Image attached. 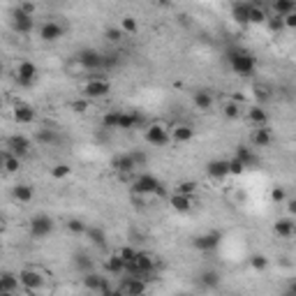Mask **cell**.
Listing matches in <instances>:
<instances>
[{
    "instance_id": "obj_18",
    "label": "cell",
    "mask_w": 296,
    "mask_h": 296,
    "mask_svg": "<svg viewBox=\"0 0 296 296\" xmlns=\"http://www.w3.org/2000/svg\"><path fill=\"white\" fill-rule=\"evenodd\" d=\"M104 271L111 275H121V273H128V264H125V259L116 252V255H111V257L104 259Z\"/></svg>"
},
{
    "instance_id": "obj_56",
    "label": "cell",
    "mask_w": 296,
    "mask_h": 296,
    "mask_svg": "<svg viewBox=\"0 0 296 296\" xmlns=\"http://www.w3.org/2000/svg\"><path fill=\"white\" fill-rule=\"evenodd\" d=\"M262 2H273V0H257V5H262Z\"/></svg>"
},
{
    "instance_id": "obj_25",
    "label": "cell",
    "mask_w": 296,
    "mask_h": 296,
    "mask_svg": "<svg viewBox=\"0 0 296 296\" xmlns=\"http://www.w3.org/2000/svg\"><path fill=\"white\" fill-rule=\"evenodd\" d=\"M2 167H5L7 174H16L19 167H21V158H19L16 153H12V151L5 148V153H2Z\"/></svg>"
},
{
    "instance_id": "obj_15",
    "label": "cell",
    "mask_w": 296,
    "mask_h": 296,
    "mask_svg": "<svg viewBox=\"0 0 296 296\" xmlns=\"http://www.w3.org/2000/svg\"><path fill=\"white\" fill-rule=\"evenodd\" d=\"M19 287H21L19 275H12V273L0 275V294L2 296H16L19 294Z\"/></svg>"
},
{
    "instance_id": "obj_51",
    "label": "cell",
    "mask_w": 296,
    "mask_h": 296,
    "mask_svg": "<svg viewBox=\"0 0 296 296\" xmlns=\"http://www.w3.org/2000/svg\"><path fill=\"white\" fill-rule=\"evenodd\" d=\"M285 28H289V31H296V9H292V12L285 16Z\"/></svg>"
},
{
    "instance_id": "obj_2",
    "label": "cell",
    "mask_w": 296,
    "mask_h": 296,
    "mask_svg": "<svg viewBox=\"0 0 296 296\" xmlns=\"http://www.w3.org/2000/svg\"><path fill=\"white\" fill-rule=\"evenodd\" d=\"M132 192H134V195H141V197H148V195H164L160 181L155 178V176H151V174L137 176L134 183H132Z\"/></svg>"
},
{
    "instance_id": "obj_36",
    "label": "cell",
    "mask_w": 296,
    "mask_h": 296,
    "mask_svg": "<svg viewBox=\"0 0 296 296\" xmlns=\"http://www.w3.org/2000/svg\"><path fill=\"white\" fill-rule=\"evenodd\" d=\"M236 158H241L245 162V167H250V164H255L257 162V158L252 155L250 148H245V146H238V151H236Z\"/></svg>"
},
{
    "instance_id": "obj_48",
    "label": "cell",
    "mask_w": 296,
    "mask_h": 296,
    "mask_svg": "<svg viewBox=\"0 0 296 296\" xmlns=\"http://www.w3.org/2000/svg\"><path fill=\"white\" fill-rule=\"evenodd\" d=\"M37 141L39 144H53V141H56V134H53V132H46V130H39Z\"/></svg>"
},
{
    "instance_id": "obj_16",
    "label": "cell",
    "mask_w": 296,
    "mask_h": 296,
    "mask_svg": "<svg viewBox=\"0 0 296 296\" xmlns=\"http://www.w3.org/2000/svg\"><path fill=\"white\" fill-rule=\"evenodd\" d=\"M222 236L218 231H208V234H201L195 238V248L197 250H215L218 245H220Z\"/></svg>"
},
{
    "instance_id": "obj_34",
    "label": "cell",
    "mask_w": 296,
    "mask_h": 296,
    "mask_svg": "<svg viewBox=\"0 0 296 296\" xmlns=\"http://www.w3.org/2000/svg\"><path fill=\"white\" fill-rule=\"evenodd\" d=\"M121 31L125 33V35H137V31H139L137 19H134V16H123L121 19Z\"/></svg>"
},
{
    "instance_id": "obj_43",
    "label": "cell",
    "mask_w": 296,
    "mask_h": 296,
    "mask_svg": "<svg viewBox=\"0 0 296 296\" xmlns=\"http://www.w3.org/2000/svg\"><path fill=\"white\" fill-rule=\"evenodd\" d=\"M250 266L255 268V271H264L266 266H268V259H266L264 255H252V257H250Z\"/></svg>"
},
{
    "instance_id": "obj_32",
    "label": "cell",
    "mask_w": 296,
    "mask_h": 296,
    "mask_svg": "<svg viewBox=\"0 0 296 296\" xmlns=\"http://www.w3.org/2000/svg\"><path fill=\"white\" fill-rule=\"evenodd\" d=\"M268 21V14H266V9L262 5H252L250 2V23H266Z\"/></svg>"
},
{
    "instance_id": "obj_1",
    "label": "cell",
    "mask_w": 296,
    "mask_h": 296,
    "mask_svg": "<svg viewBox=\"0 0 296 296\" xmlns=\"http://www.w3.org/2000/svg\"><path fill=\"white\" fill-rule=\"evenodd\" d=\"M227 58H229L231 69L241 76H250V74H255V69H257V61L245 51H238V49H236V51H229Z\"/></svg>"
},
{
    "instance_id": "obj_44",
    "label": "cell",
    "mask_w": 296,
    "mask_h": 296,
    "mask_svg": "<svg viewBox=\"0 0 296 296\" xmlns=\"http://www.w3.org/2000/svg\"><path fill=\"white\" fill-rule=\"evenodd\" d=\"M16 9H21L23 14H28V16H35V14H37V5H35V2H31V0H21Z\"/></svg>"
},
{
    "instance_id": "obj_33",
    "label": "cell",
    "mask_w": 296,
    "mask_h": 296,
    "mask_svg": "<svg viewBox=\"0 0 296 296\" xmlns=\"http://www.w3.org/2000/svg\"><path fill=\"white\" fill-rule=\"evenodd\" d=\"M199 282L208 289H215L218 285H220V275L215 273V271H204V273L199 275Z\"/></svg>"
},
{
    "instance_id": "obj_13",
    "label": "cell",
    "mask_w": 296,
    "mask_h": 296,
    "mask_svg": "<svg viewBox=\"0 0 296 296\" xmlns=\"http://www.w3.org/2000/svg\"><path fill=\"white\" fill-rule=\"evenodd\" d=\"M12 116H14V121L19 123V125H31V123H35V109H33L31 104H26V102H16Z\"/></svg>"
},
{
    "instance_id": "obj_21",
    "label": "cell",
    "mask_w": 296,
    "mask_h": 296,
    "mask_svg": "<svg viewBox=\"0 0 296 296\" xmlns=\"http://www.w3.org/2000/svg\"><path fill=\"white\" fill-rule=\"evenodd\" d=\"M111 167L116 169V171H121V174H132L134 169H137V164H134V160H132V155H118V158L111 160Z\"/></svg>"
},
{
    "instance_id": "obj_55",
    "label": "cell",
    "mask_w": 296,
    "mask_h": 296,
    "mask_svg": "<svg viewBox=\"0 0 296 296\" xmlns=\"http://www.w3.org/2000/svg\"><path fill=\"white\" fill-rule=\"evenodd\" d=\"M289 294H296V280L292 282V287H289Z\"/></svg>"
},
{
    "instance_id": "obj_27",
    "label": "cell",
    "mask_w": 296,
    "mask_h": 296,
    "mask_svg": "<svg viewBox=\"0 0 296 296\" xmlns=\"http://www.w3.org/2000/svg\"><path fill=\"white\" fill-rule=\"evenodd\" d=\"M192 102H195V106H197L199 111H208L213 106V95L208 91H197L192 95Z\"/></svg>"
},
{
    "instance_id": "obj_54",
    "label": "cell",
    "mask_w": 296,
    "mask_h": 296,
    "mask_svg": "<svg viewBox=\"0 0 296 296\" xmlns=\"http://www.w3.org/2000/svg\"><path fill=\"white\" fill-rule=\"evenodd\" d=\"M255 95H257V99H262V102H264V99L268 98V93H266V88H259V86L255 88Z\"/></svg>"
},
{
    "instance_id": "obj_23",
    "label": "cell",
    "mask_w": 296,
    "mask_h": 296,
    "mask_svg": "<svg viewBox=\"0 0 296 296\" xmlns=\"http://www.w3.org/2000/svg\"><path fill=\"white\" fill-rule=\"evenodd\" d=\"M231 16H234L236 23H250V2L248 0H241L231 7Z\"/></svg>"
},
{
    "instance_id": "obj_39",
    "label": "cell",
    "mask_w": 296,
    "mask_h": 296,
    "mask_svg": "<svg viewBox=\"0 0 296 296\" xmlns=\"http://www.w3.org/2000/svg\"><path fill=\"white\" fill-rule=\"evenodd\" d=\"M118 255L125 259V264H128V268H130V266L134 264V259H137L139 252L134 250V248H130V245H128V248H121V250H118Z\"/></svg>"
},
{
    "instance_id": "obj_29",
    "label": "cell",
    "mask_w": 296,
    "mask_h": 296,
    "mask_svg": "<svg viewBox=\"0 0 296 296\" xmlns=\"http://www.w3.org/2000/svg\"><path fill=\"white\" fill-rule=\"evenodd\" d=\"M137 123H139V114H137V111H121L118 130H132Z\"/></svg>"
},
{
    "instance_id": "obj_22",
    "label": "cell",
    "mask_w": 296,
    "mask_h": 296,
    "mask_svg": "<svg viewBox=\"0 0 296 296\" xmlns=\"http://www.w3.org/2000/svg\"><path fill=\"white\" fill-rule=\"evenodd\" d=\"M171 132V141H176V144H185V141H190L192 134H195V130L190 128V125H174V128L169 130Z\"/></svg>"
},
{
    "instance_id": "obj_26",
    "label": "cell",
    "mask_w": 296,
    "mask_h": 296,
    "mask_svg": "<svg viewBox=\"0 0 296 296\" xmlns=\"http://www.w3.org/2000/svg\"><path fill=\"white\" fill-rule=\"evenodd\" d=\"M252 144L257 146V148H266V146L271 144V132L266 125H259L255 132H252Z\"/></svg>"
},
{
    "instance_id": "obj_38",
    "label": "cell",
    "mask_w": 296,
    "mask_h": 296,
    "mask_svg": "<svg viewBox=\"0 0 296 296\" xmlns=\"http://www.w3.org/2000/svg\"><path fill=\"white\" fill-rule=\"evenodd\" d=\"M74 266L79 268V271L88 273V271H93V259H91V257H86V255H76Z\"/></svg>"
},
{
    "instance_id": "obj_6",
    "label": "cell",
    "mask_w": 296,
    "mask_h": 296,
    "mask_svg": "<svg viewBox=\"0 0 296 296\" xmlns=\"http://www.w3.org/2000/svg\"><path fill=\"white\" fill-rule=\"evenodd\" d=\"M19 280H21L23 292L33 294V292H37L42 287L44 278H42V273H39L37 268H23V271H19Z\"/></svg>"
},
{
    "instance_id": "obj_42",
    "label": "cell",
    "mask_w": 296,
    "mask_h": 296,
    "mask_svg": "<svg viewBox=\"0 0 296 296\" xmlns=\"http://www.w3.org/2000/svg\"><path fill=\"white\" fill-rule=\"evenodd\" d=\"M86 225L81 220H79V218H72V220H67V231H72V234H84L86 231Z\"/></svg>"
},
{
    "instance_id": "obj_35",
    "label": "cell",
    "mask_w": 296,
    "mask_h": 296,
    "mask_svg": "<svg viewBox=\"0 0 296 296\" xmlns=\"http://www.w3.org/2000/svg\"><path fill=\"white\" fill-rule=\"evenodd\" d=\"M86 234H88V238H91L95 245H99V248L106 243V234L99 227H88V229H86Z\"/></svg>"
},
{
    "instance_id": "obj_30",
    "label": "cell",
    "mask_w": 296,
    "mask_h": 296,
    "mask_svg": "<svg viewBox=\"0 0 296 296\" xmlns=\"http://www.w3.org/2000/svg\"><path fill=\"white\" fill-rule=\"evenodd\" d=\"M273 12L280 16H287L292 9H296V0H273Z\"/></svg>"
},
{
    "instance_id": "obj_47",
    "label": "cell",
    "mask_w": 296,
    "mask_h": 296,
    "mask_svg": "<svg viewBox=\"0 0 296 296\" xmlns=\"http://www.w3.org/2000/svg\"><path fill=\"white\" fill-rule=\"evenodd\" d=\"M72 109H74L76 114H86V111L91 109V99H88V98L76 99V102H72Z\"/></svg>"
},
{
    "instance_id": "obj_52",
    "label": "cell",
    "mask_w": 296,
    "mask_h": 296,
    "mask_svg": "<svg viewBox=\"0 0 296 296\" xmlns=\"http://www.w3.org/2000/svg\"><path fill=\"white\" fill-rule=\"evenodd\" d=\"M130 155H132V160H134V164H137V167L146 164V155H144V153H130Z\"/></svg>"
},
{
    "instance_id": "obj_19",
    "label": "cell",
    "mask_w": 296,
    "mask_h": 296,
    "mask_svg": "<svg viewBox=\"0 0 296 296\" xmlns=\"http://www.w3.org/2000/svg\"><path fill=\"white\" fill-rule=\"evenodd\" d=\"M273 231L278 236H282V238H292V236H296V222H294V218H280V220L273 225Z\"/></svg>"
},
{
    "instance_id": "obj_41",
    "label": "cell",
    "mask_w": 296,
    "mask_h": 296,
    "mask_svg": "<svg viewBox=\"0 0 296 296\" xmlns=\"http://www.w3.org/2000/svg\"><path fill=\"white\" fill-rule=\"evenodd\" d=\"M176 192H183V195H195L197 192V183L195 181H181L176 185Z\"/></svg>"
},
{
    "instance_id": "obj_11",
    "label": "cell",
    "mask_w": 296,
    "mask_h": 296,
    "mask_svg": "<svg viewBox=\"0 0 296 296\" xmlns=\"http://www.w3.org/2000/svg\"><path fill=\"white\" fill-rule=\"evenodd\" d=\"M79 63L84 65L86 69H102L104 67V56L98 51H93V49H84V51H79Z\"/></svg>"
},
{
    "instance_id": "obj_3",
    "label": "cell",
    "mask_w": 296,
    "mask_h": 296,
    "mask_svg": "<svg viewBox=\"0 0 296 296\" xmlns=\"http://www.w3.org/2000/svg\"><path fill=\"white\" fill-rule=\"evenodd\" d=\"M109 93H111V81L104 79V76H91L84 84V98H88V99L106 98Z\"/></svg>"
},
{
    "instance_id": "obj_12",
    "label": "cell",
    "mask_w": 296,
    "mask_h": 296,
    "mask_svg": "<svg viewBox=\"0 0 296 296\" xmlns=\"http://www.w3.org/2000/svg\"><path fill=\"white\" fill-rule=\"evenodd\" d=\"M206 174H208V178H213V181H225L227 176H231V171H229V160H213V162H208Z\"/></svg>"
},
{
    "instance_id": "obj_50",
    "label": "cell",
    "mask_w": 296,
    "mask_h": 296,
    "mask_svg": "<svg viewBox=\"0 0 296 296\" xmlns=\"http://www.w3.org/2000/svg\"><path fill=\"white\" fill-rule=\"evenodd\" d=\"M271 201H275V204L287 201V195H285V190H282V188H273V190H271Z\"/></svg>"
},
{
    "instance_id": "obj_5",
    "label": "cell",
    "mask_w": 296,
    "mask_h": 296,
    "mask_svg": "<svg viewBox=\"0 0 296 296\" xmlns=\"http://www.w3.org/2000/svg\"><path fill=\"white\" fill-rule=\"evenodd\" d=\"M144 292H148L146 278H141V275H134V273H128V278L121 282V287L116 289V294H128V296L144 294Z\"/></svg>"
},
{
    "instance_id": "obj_37",
    "label": "cell",
    "mask_w": 296,
    "mask_h": 296,
    "mask_svg": "<svg viewBox=\"0 0 296 296\" xmlns=\"http://www.w3.org/2000/svg\"><path fill=\"white\" fill-rule=\"evenodd\" d=\"M245 169H248V167H245V162L241 158H236V155H234V158L229 160V171H231V176H241Z\"/></svg>"
},
{
    "instance_id": "obj_9",
    "label": "cell",
    "mask_w": 296,
    "mask_h": 296,
    "mask_svg": "<svg viewBox=\"0 0 296 296\" xmlns=\"http://www.w3.org/2000/svg\"><path fill=\"white\" fill-rule=\"evenodd\" d=\"M31 231H33V236L44 238V236H49L53 231V220L49 215H44V213H39V215H35L31 220Z\"/></svg>"
},
{
    "instance_id": "obj_8",
    "label": "cell",
    "mask_w": 296,
    "mask_h": 296,
    "mask_svg": "<svg viewBox=\"0 0 296 296\" xmlns=\"http://www.w3.org/2000/svg\"><path fill=\"white\" fill-rule=\"evenodd\" d=\"M16 79L21 86H33L37 81V65L31 61H21L16 65Z\"/></svg>"
},
{
    "instance_id": "obj_24",
    "label": "cell",
    "mask_w": 296,
    "mask_h": 296,
    "mask_svg": "<svg viewBox=\"0 0 296 296\" xmlns=\"http://www.w3.org/2000/svg\"><path fill=\"white\" fill-rule=\"evenodd\" d=\"M243 114V102H236V99H227L222 104V116L229 118V121H238Z\"/></svg>"
},
{
    "instance_id": "obj_7",
    "label": "cell",
    "mask_w": 296,
    "mask_h": 296,
    "mask_svg": "<svg viewBox=\"0 0 296 296\" xmlns=\"http://www.w3.org/2000/svg\"><path fill=\"white\" fill-rule=\"evenodd\" d=\"M84 287L88 289V292H98V294H114V289L106 285L104 275L93 273V271H88V273L84 275Z\"/></svg>"
},
{
    "instance_id": "obj_14",
    "label": "cell",
    "mask_w": 296,
    "mask_h": 296,
    "mask_svg": "<svg viewBox=\"0 0 296 296\" xmlns=\"http://www.w3.org/2000/svg\"><path fill=\"white\" fill-rule=\"evenodd\" d=\"M169 206H171L176 213H188V211H192V206H195V199H192V195L174 192V195L169 197Z\"/></svg>"
},
{
    "instance_id": "obj_4",
    "label": "cell",
    "mask_w": 296,
    "mask_h": 296,
    "mask_svg": "<svg viewBox=\"0 0 296 296\" xmlns=\"http://www.w3.org/2000/svg\"><path fill=\"white\" fill-rule=\"evenodd\" d=\"M144 137L151 146H167V141L171 139V132H169V128L164 123L155 121V123H148V125H146Z\"/></svg>"
},
{
    "instance_id": "obj_45",
    "label": "cell",
    "mask_w": 296,
    "mask_h": 296,
    "mask_svg": "<svg viewBox=\"0 0 296 296\" xmlns=\"http://www.w3.org/2000/svg\"><path fill=\"white\" fill-rule=\"evenodd\" d=\"M69 171H72V169H69L67 164H63V162H61V164H56V167L51 169V176H53V178H58V181H61V178H67Z\"/></svg>"
},
{
    "instance_id": "obj_53",
    "label": "cell",
    "mask_w": 296,
    "mask_h": 296,
    "mask_svg": "<svg viewBox=\"0 0 296 296\" xmlns=\"http://www.w3.org/2000/svg\"><path fill=\"white\" fill-rule=\"evenodd\" d=\"M287 213H289V218L296 220V199H289L287 201Z\"/></svg>"
},
{
    "instance_id": "obj_46",
    "label": "cell",
    "mask_w": 296,
    "mask_h": 296,
    "mask_svg": "<svg viewBox=\"0 0 296 296\" xmlns=\"http://www.w3.org/2000/svg\"><path fill=\"white\" fill-rule=\"evenodd\" d=\"M118 118H121V111H111V114H106L104 118H102V123H104V128L118 130Z\"/></svg>"
},
{
    "instance_id": "obj_17",
    "label": "cell",
    "mask_w": 296,
    "mask_h": 296,
    "mask_svg": "<svg viewBox=\"0 0 296 296\" xmlns=\"http://www.w3.org/2000/svg\"><path fill=\"white\" fill-rule=\"evenodd\" d=\"M7 151L16 153L19 158H23V155H28V151H31V141L23 137V134H12V137L7 139Z\"/></svg>"
},
{
    "instance_id": "obj_10",
    "label": "cell",
    "mask_w": 296,
    "mask_h": 296,
    "mask_svg": "<svg viewBox=\"0 0 296 296\" xmlns=\"http://www.w3.org/2000/svg\"><path fill=\"white\" fill-rule=\"evenodd\" d=\"M39 39L42 42H58V39L65 35V31H63V26L61 23H56V21H44L42 26H39V31H37Z\"/></svg>"
},
{
    "instance_id": "obj_40",
    "label": "cell",
    "mask_w": 296,
    "mask_h": 296,
    "mask_svg": "<svg viewBox=\"0 0 296 296\" xmlns=\"http://www.w3.org/2000/svg\"><path fill=\"white\" fill-rule=\"evenodd\" d=\"M266 26L271 28L273 33H280V31H285V16H280V14H275V16H271L268 21H266Z\"/></svg>"
},
{
    "instance_id": "obj_49",
    "label": "cell",
    "mask_w": 296,
    "mask_h": 296,
    "mask_svg": "<svg viewBox=\"0 0 296 296\" xmlns=\"http://www.w3.org/2000/svg\"><path fill=\"white\" fill-rule=\"evenodd\" d=\"M104 35H106V39H109V42H121L125 33H123L121 28H109V31L104 33Z\"/></svg>"
},
{
    "instance_id": "obj_31",
    "label": "cell",
    "mask_w": 296,
    "mask_h": 296,
    "mask_svg": "<svg viewBox=\"0 0 296 296\" xmlns=\"http://www.w3.org/2000/svg\"><path fill=\"white\" fill-rule=\"evenodd\" d=\"M248 118H250L255 125H266V121H268L266 111L259 104H255V106H250V109H248Z\"/></svg>"
},
{
    "instance_id": "obj_20",
    "label": "cell",
    "mask_w": 296,
    "mask_h": 296,
    "mask_svg": "<svg viewBox=\"0 0 296 296\" xmlns=\"http://www.w3.org/2000/svg\"><path fill=\"white\" fill-rule=\"evenodd\" d=\"M14 28L19 33H31L33 28H35V16H28V14H23L21 9H14Z\"/></svg>"
},
{
    "instance_id": "obj_28",
    "label": "cell",
    "mask_w": 296,
    "mask_h": 296,
    "mask_svg": "<svg viewBox=\"0 0 296 296\" xmlns=\"http://www.w3.org/2000/svg\"><path fill=\"white\" fill-rule=\"evenodd\" d=\"M12 197L19 201V204H28L33 199V188L31 185H14V190H12Z\"/></svg>"
}]
</instances>
